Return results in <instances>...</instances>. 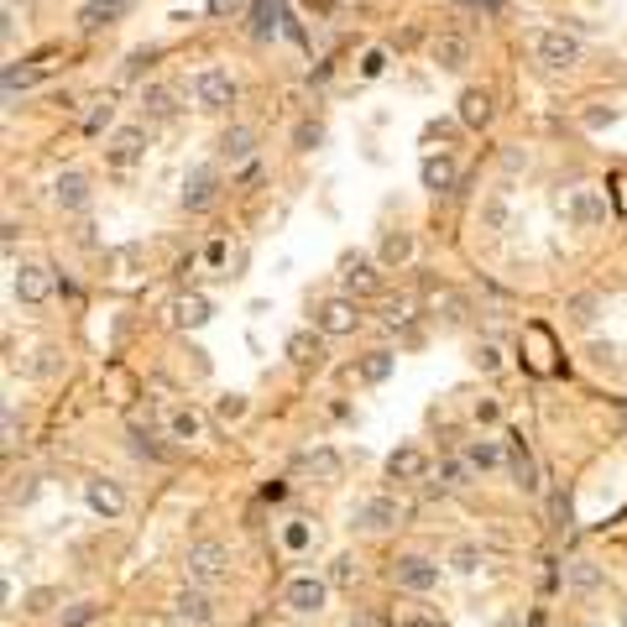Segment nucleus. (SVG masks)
<instances>
[{"instance_id": "nucleus-10", "label": "nucleus", "mask_w": 627, "mask_h": 627, "mask_svg": "<svg viewBox=\"0 0 627 627\" xmlns=\"http://www.w3.org/2000/svg\"><path fill=\"white\" fill-rule=\"evenodd\" d=\"M356 324H361V314H356L351 298H324V304L314 309V330L319 335H351Z\"/></svg>"}, {"instance_id": "nucleus-39", "label": "nucleus", "mask_w": 627, "mask_h": 627, "mask_svg": "<svg viewBox=\"0 0 627 627\" xmlns=\"http://www.w3.org/2000/svg\"><path fill=\"white\" fill-rule=\"evenodd\" d=\"M319 142H324V126H319V121H298V131H293V147H298V152H314Z\"/></svg>"}, {"instance_id": "nucleus-42", "label": "nucleus", "mask_w": 627, "mask_h": 627, "mask_svg": "<svg viewBox=\"0 0 627 627\" xmlns=\"http://www.w3.org/2000/svg\"><path fill=\"white\" fill-rule=\"evenodd\" d=\"M215 413L225 418V424H236V418H246V398H241V392H225V398L215 403Z\"/></svg>"}, {"instance_id": "nucleus-50", "label": "nucleus", "mask_w": 627, "mask_h": 627, "mask_svg": "<svg viewBox=\"0 0 627 627\" xmlns=\"http://www.w3.org/2000/svg\"><path fill=\"white\" fill-rule=\"evenodd\" d=\"M460 309H466V304H460V293H445V319L450 324H460Z\"/></svg>"}, {"instance_id": "nucleus-21", "label": "nucleus", "mask_w": 627, "mask_h": 627, "mask_svg": "<svg viewBox=\"0 0 627 627\" xmlns=\"http://www.w3.org/2000/svg\"><path fill=\"white\" fill-rule=\"evenodd\" d=\"M53 199H58L63 209H84V204H89V178H84V173H58Z\"/></svg>"}, {"instance_id": "nucleus-7", "label": "nucleus", "mask_w": 627, "mask_h": 627, "mask_svg": "<svg viewBox=\"0 0 627 627\" xmlns=\"http://www.w3.org/2000/svg\"><path fill=\"white\" fill-rule=\"evenodd\" d=\"M377 267H371V257L366 251H345L340 257V288H345V298H366V293H377Z\"/></svg>"}, {"instance_id": "nucleus-28", "label": "nucleus", "mask_w": 627, "mask_h": 627, "mask_svg": "<svg viewBox=\"0 0 627 627\" xmlns=\"http://www.w3.org/2000/svg\"><path fill=\"white\" fill-rule=\"evenodd\" d=\"M142 110L152 115V121H173V115H178V100H173V89H162V84H147V89H142Z\"/></svg>"}, {"instance_id": "nucleus-37", "label": "nucleus", "mask_w": 627, "mask_h": 627, "mask_svg": "<svg viewBox=\"0 0 627 627\" xmlns=\"http://www.w3.org/2000/svg\"><path fill=\"white\" fill-rule=\"evenodd\" d=\"M21 607H27V617H42V612L58 607V591H53V586H37V591H27V601H21Z\"/></svg>"}, {"instance_id": "nucleus-36", "label": "nucleus", "mask_w": 627, "mask_h": 627, "mask_svg": "<svg viewBox=\"0 0 627 627\" xmlns=\"http://www.w3.org/2000/svg\"><path fill=\"white\" fill-rule=\"evenodd\" d=\"M596 304H601V298H596V293H575V298H570V304H565V314H570V319L580 324V330H586V324L596 319Z\"/></svg>"}, {"instance_id": "nucleus-2", "label": "nucleus", "mask_w": 627, "mask_h": 627, "mask_svg": "<svg viewBox=\"0 0 627 627\" xmlns=\"http://www.w3.org/2000/svg\"><path fill=\"white\" fill-rule=\"evenodd\" d=\"M324 601H330V580L324 575H288L283 580V607L288 612L314 617V612H324Z\"/></svg>"}, {"instance_id": "nucleus-43", "label": "nucleus", "mask_w": 627, "mask_h": 627, "mask_svg": "<svg viewBox=\"0 0 627 627\" xmlns=\"http://www.w3.org/2000/svg\"><path fill=\"white\" fill-rule=\"evenodd\" d=\"M351 575H356V560H351V554H335V565H330L324 580H330V586H351Z\"/></svg>"}, {"instance_id": "nucleus-16", "label": "nucleus", "mask_w": 627, "mask_h": 627, "mask_svg": "<svg viewBox=\"0 0 627 627\" xmlns=\"http://www.w3.org/2000/svg\"><path fill=\"white\" fill-rule=\"evenodd\" d=\"M387 476H392V481H424V476H429V455L418 450V445L392 450V455H387Z\"/></svg>"}, {"instance_id": "nucleus-35", "label": "nucleus", "mask_w": 627, "mask_h": 627, "mask_svg": "<svg viewBox=\"0 0 627 627\" xmlns=\"http://www.w3.org/2000/svg\"><path fill=\"white\" fill-rule=\"evenodd\" d=\"M450 570H455V575H476V570H481V549H476V544H455V549H450Z\"/></svg>"}, {"instance_id": "nucleus-30", "label": "nucleus", "mask_w": 627, "mask_h": 627, "mask_svg": "<svg viewBox=\"0 0 627 627\" xmlns=\"http://www.w3.org/2000/svg\"><path fill=\"white\" fill-rule=\"evenodd\" d=\"M466 460H471L476 471H497L502 460H507V450L497 445V439H471V445H466Z\"/></svg>"}, {"instance_id": "nucleus-27", "label": "nucleus", "mask_w": 627, "mask_h": 627, "mask_svg": "<svg viewBox=\"0 0 627 627\" xmlns=\"http://www.w3.org/2000/svg\"><path fill=\"white\" fill-rule=\"evenodd\" d=\"M471 476H476V466H471L466 455H445V460H439V486H445V492L471 486Z\"/></svg>"}, {"instance_id": "nucleus-55", "label": "nucleus", "mask_w": 627, "mask_h": 627, "mask_svg": "<svg viewBox=\"0 0 627 627\" xmlns=\"http://www.w3.org/2000/svg\"><path fill=\"white\" fill-rule=\"evenodd\" d=\"M236 6H241V0H209V11H215V16H230Z\"/></svg>"}, {"instance_id": "nucleus-47", "label": "nucleus", "mask_w": 627, "mask_h": 627, "mask_svg": "<svg viewBox=\"0 0 627 627\" xmlns=\"http://www.w3.org/2000/svg\"><path fill=\"white\" fill-rule=\"evenodd\" d=\"M63 361H58V351H37V361H32V377H53Z\"/></svg>"}, {"instance_id": "nucleus-20", "label": "nucleus", "mask_w": 627, "mask_h": 627, "mask_svg": "<svg viewBox=\"0 0 627 627\" xmlns=\"http://www.w3.org/2000/svg\"><path fill=\"white\" fill-rule=\"evenodd\" d=\"M418 178H424V189H434V194H450L455 183H460V168L450 157H424V168H418Z\"/></svg>"}, {"instance_id": "nucleus-32", "label": "nucleus", "mask_w": 627, "mask_h": 627, "mask_svg": "<svg viewBox=\"0 0 627 627\" xmlns=\"http://www.w3.org/2000/svg\"><path fill=\"white\" fill-rule=\"evenodd\" d=\"M272 27H277V0H257V11H251V37L267 42Z\"/></svg>"}, {"instance_id": "nucleus-18", "label": "nucleus", "mask_w": 627, "mask_h": 627, "mask_svg": "<svg viewBox=\"0 0 627 627\" xmlns=\"http://www.w3.org/2000/svg\"><path fill=\"white\" fill-rule=\"evenodd\" d=\"M434 63L439 68H445V74H460V68H466L471 63V42L466 37H455V32H445V37H434Z\"/></svg>"}, {"instance_id": "nucleus-24", "label": "nucleus", "mask_w": 627, "mask_h": 627, "mask_svg": "<svg viewBox=\"0 0 627 627\" xmlns=\"http://www.w3.org/2000/svg\"><path fill=\"white\" fill-rule=\"evenodd\" d=\"M126 6H131V0H89V6L79 11V27H84V32H100L105 21H115Z\"/></svg>"}, {"instance_id": "nucleus-14", "label": "nucleus", "mask_w": 627, "mask_h": 627, "mask_svg": "<svg viewBox=\"0 0 627 627\" xmlns=\"http://www.w3.org/2000/svg\"><path fill=\"white\" fill-rule=\"evenodd\" d=\"M215 183H220L215 168H194L189 178H183V209H189V215H204V209L215 204V194H220Z\"/></svg>"}, {"instance_id": "nucleus-4", "label": "nucleus", "mask_w": 627, "mask_h": 627, "mask_svg": "<svg viewBox=\"0 0 627 627\" xmlns=\"http://www.w3.org/2000/svg\"><path fill=\"white\" fill-rule=\"evenodd\" d=\"M392 580H398V591H413V596H424L439 586V565L429 560V554H403L398 565H392Z\"/></svg>"}, {"instance_id": "nucleus-8", "label": "nucleus", "mask_w": 627, "mask_h": 627, "mask_svg": "<svg viewBox=\"0 0 627 627\" xmlns=\"http://www.w3.org/2000/svg\"><path fill=\"white\" fill-rule=\"evenodd\" d=\"M142 152H147V126H121L105 142V162H110V168H136Z\"/></svg>"}, {"instance_id": "nucleus-41", "label": "nucleus", "mask_w": 627, "mask_h": 627, "mask_svg": "<svg viewBox=\"0 0 627 627\" xmlns=\"http://www.w3.org/2000/svg\"><path fill=\"white\" fill-rule=\"evenodd\" d=\"M131 450H136V455H147V460H168V450H162L147 429H131Z\"/></svg>"}, {"instance_id": "nucleus-5", "label": "nucleus", "mask_w": 627, "mask_h": 627, "mask_svg": "<svg viewBox=\"0 0 627 627\" xmlns=\"http://www.w3.org/2000/svg\"><path fill=\"white\" fill-rule=\"evenodd\" d=\"M53 288H58V277H53V267H42V262H27V267H16V298L27 309H42L53 298Z\"/></svg>"}, {"instance_id": "nucleus-53", "label": "nucleus", "mask_w": 627, "mask_h": 627, "mask_svg": "<svg viewBox=\"0 0 627 627\" xmlns=\"http://www.w3.org/2000/svg\"><path fill=\"white\" fill-rule=\"evenodd\" d=\"M424 136H429V142H445V136H455V126H445V121H434V126L424 131Z\"/></svg>"}, {"instance_id": "nucleus-23", "label": "nucleus", "mask_w": 627, "mask_h": 627, "mask_svg": "<svg viewBox=\"0 0 627 627\" xmlns=\"http://www.w3.org/2000/svg\"><path fill=\"white\" fill-rule=\"evenodd\" d=\"M251 152H257V131H251V126H230L220 136V157L225 162H246Z\"/></svg>"}, {"instance_id": "nucleus-51", "label": "nucleus", "mask_w": 627, "mask_h": 627, "mask_svg": "<svg viewBox=\"0 0 627 627\" xmlns=\"http://www.w3.org/2000/svg\"><path fill=\"white\" fill-rule=\"evenodd\" d=\"M476 418H481V424H497V403L481 398V403H476Z\"/></svg>"}, {"instance_id": "nucleus-33", "label": "nucleus", "mask_w": 627, "mask_h": 627, "mask_svg": "<svg viewBox=\"0 0 627 627\" xmlns=\"http://www.w3.org/2000/svg\"><path fill=\"white\" fill-rule=\"evenodd\" d=\"M356 371H361V382H387L392 377V351H371Z\"/></svg>"}, {"instance_id": "nucleus-49", "label": "nucleus", "mask_w": 627, "mask_h": 627, "mask_svg": "<svg viewBox=\"0 0 627 627\" xmlns=\"http://www.w3.org/2000/svg\"><path fill=\"white\" fill-rule=\"evenodd\" d=\"M476 366H481V371H497V366H502L497 345H481V351H476Z\"/></svg>"}, {"instance_id": "nucleus-54", "label": "nucleus", "mask_w": 627, "mask_h": 627, "mask_svg": "<svg viewBox=\"0 0 627 627\" xmlns=\"http://www.w3.org/2000/svg\"><path fill=\"white\" fill-rule=\"evenodd\" d=\"M486 225H492V230H502V199H492V204H486Z\"/></svg>"}, {"instance_id": "nucleus-19", "label": "nucleus", "mask_w": 627, "mask_h": 627, "mask_svg": "<svg viewBox=\"0 0 627 627\" xmlns=\"http://www.w3.org/2000/svg\"><path fill=\"white\" fill-rule=\"evenodd\" d=\"M173 324L178 330H204L209 324V298L204 293H178L173 298Z\"/></svg>"}, {"instance_id": "nucleus-11", "label": "nucleus", "mask_w": 627, "mask_h": 627, "mask_svg": "<svg viewBox=\"0 0 627 627\" xmlns=\"http://www.w3.org/2000/svg\"><path fill=\"white\" fill-rule=\"evenodd\" d=\"M533 53H539V63H544V68H570V63H580V42L560 27V32H539Z\"/></svg>"}, {"instance_id": "nucleus-45", "label": "nucleus", "mask_w": 627, "mask_h": 627, "mask_svg": "<svg viewBox=\"0 0 627 627\" xmlns=\"http://www.w3.org/2000/svg\"><path fill=\"white\" fill-rule=\"evenodd\" d=\"M110 115H115V105H110V100H100V105H95V115L84 121V131H89V136H100V131L110 126Z\"/></svg>"}, {"instance_id": "nucleus-13", "label": "nucleus", "mask_w": 627, "mask_h": 627, "mask_svg": "<svg viewBox=\"0 0 627 627\" xmlns=\"http://www.w3.org/2000/svg\"><path fill=\"white\" fill-rule=\"evenodd\" d=\"M84 502H89V513H100V518H121L126 513V492L115 481H105V476L84 481Z\"/></svg>"}, {"instance_id": "nucleus-22", "label": "nucleus", "mask_w": 627, "mask_h": 627, "mask_svg": "<svg viewBox=\"0 0 627 627\" xmlns=\"http://www.w3.org/2000/svg\"><path fill=\"white\" fill-rule=\"evenodd\" d=\"M319 356H324V335H314V330L288 335V361L293 366H319Z\"/></svg>"}, {"instance_id": "nucleus-12", "label": "nucleus", "mask_w": 627, "mask_h": 627, "mask_svg": "<svg viewBox=\"0 0 627 627\" xmlns=\"http://www.w3.org/2000/svg\"><path fill=\"white\" fill-rule=\"evenodd\" d=\"M507 471H513V481H518V492H528V497H539V460H533V450L523 445V439L513 434L507 439Z\"/></svg>"}, {"instance_id": "nucleus-48", "label": "nucleus", "mask_w": 627, "mask_h": 627, "mask_svg": "<svg viewBox=\"0 0 627 627\" xmlns=\"http://www.w3.org/2000/svg\"><path fill=\"white\" fill-rule=\"evenodd\" d=\"M392 627H434V617H424V612H398V617H392Z\"/></svg>"}, {"instance_id": "nucleus-26", "label": "nucleus", "mask_w": 627, "mask_h": 627, "mask_svg": "<svg viewBox=\"0 0 627 627\" xmlns=\"http://www.w3.org/2000/svg\"><path fill=\"white\" fill-rule=\"evenodd\" d=\"M460 121L481 131L492 121V95H486V89H466V95H460Z\"/></svg>"}, {"instance_id": "nucleus-6", "label": "nucleus", "mask_w": 627, "mask_h": 627, "mask_svg": "<svg viewBox=\"0 0 627 627\" xmlns=\"http://www.w3.org/2000/svg\"><path fill=\"white\" fill-rule=\"evenodd\" d=\"M194 95H199V105L204 110H225V105H236V79L225 74V68H199L194 74Z\"/></svg>"}, {"instance_id": "nucleus-38", "label": "nucleus", "mask_w": 627, "mask_h": 627, "mask_svg": "<svg viewBox=\"0 0 627 627\" xmlns=\"http://www.w3.org/2000/svg\"><path fill=\"white\" fill-rule=\"evenodd\" d=\"M100 617V601H74V607H63V627H89Z\"/></svg>"}, {"instance_id": "nucleus-17", "label": "nucleus", "mask_w": 627, "mask_h": 627, "mask_svg": "<svg viewBox=\"0 0 627 627\" xmlns=\"http://www.w3.org/2000/svg\"><path fill=\"white\" fill-rule=\"evenodd\" d=\"M565 586H570L575 596H596L601 586H607V575H601V565H596V560H586V554H580V560H570V565H565Z\"/></svg>"}, {"instance_id": "nucleus-25", "label": "nucleus", "mask_w": 627, "mask_h": 627, "mask_svg": "<svg viewBox=\"0 0 627 627\" xmlns=\"http://www.w3.org/2000/svg\"><path fill=\"white\" fill-rule=\"evenodd\" d=\"M298 466H304L309 476H319V481H335V476H340V455H335L330 445H319V450L298 455Z\"/></svg>"}, {"instance_id": "nucleus-46", "label": "nucleus", "mask_w": 627, "mask_h": 627, "mask_svg": "<svg viewBox=\"0 0 627 627\" xmlns=\"http://www.w3.org/2000/svg\"><path fill=\"white\" fill-rule=\"evenodd\" d=\"M382 68H387V53L371 48V53L361 58V79H382Z\"/></svg>"}, {"instance_id": "nucleus-1", "label": "nucleus", "mask_w": 627, "mask_h": 627, "mask_svg": "<svg viewBox=\"0 0 627 627\" xmlns=\"http://www.w3.org/2000/svg\"><path fill=\"white\" fill-rule=\"evenodd\" d=\"M183 575H189V586H220L230 580V549L220 539H194L189 554H183Z\"/></svg>"}, {"instance_id": "nucleus-34", "label": "nucleus", "mask_w": 627, "mask_h": 627, "mask_svg": "<svg viewBox=\"0 0 627 627\" xmlns=\"http://www.w3.org/2000/svg\"><path fill=\"white\" fill-rule=\"evenodd\" d=\"M309 539H314V533H309L304 518H288V523H283V549H288V554H304Z\"/></svg>"}, {"instance_id": "nucleus-9", "label": "nucleus", "mask_w": 627, "mask_h": 627, "mask_svg": "<svg viewBox=\"0 0 627 627\" xmlns=\"http://www.w3.org/2000/svg\"><path fill=\"white\" fill-rule=\"evenodd\" d=\"M173 612H178V622H189V627H209V622H215V596H209L204 586H178L173 591Z\"/></svg>"}, {"instance_id": "nucleus-15", "label": "nucleus", "mask_w": 627, "mask_h": 627, "mask_svg": "<svg viewBox=\"0 0 627 627\" xmlns=\"http://www.w3.org/2000/svg\"><path fill=\"white\" fill-rule=\"evenodd\" d=\"M570 220H575L580 230L607 225V199H601L596 189H575V194H570Z\"/></svg>"}, {"instance_id": "nucleus-40", "label": "nucleus", "mask_w": 627, "mask_h": 627, "mask_svg": "<svg viewBox=\"0 0 627 627\" xmlns=\"http://www.w3.org/2000/svg\"><path fill=\"white\" fill-rule=\"evenodd\" d=\"M382 319H387V324H408V319H413V298H408V293L387 298V304H382Z\"/></svg>"}, {"instance_id": "nucleus-29", "label": "nucleus", "mask_w": 627, "mask_h": 627, "mask_svg": "<svg viewBox=\"0 0 627 627\" xmlns=\"http://www.w3.org/2000/svg\"><path fill=\"white\" fill-rule=\"evenodd\" d=\"M168 434L189 445V439L204 434V413H199V408H173V413H168Z\"/></svg>"}, {"instance_id": "nucleus-52", "label": "nucleus", "mask_w": 627, "mask_h": 627, "mask_svg": "<svg viewBox=\"0 0 627 627\" xmlns=\"http://www.w3.org/2000/svg\"><path fill=\"white\" fill-rule=\"evenodd\" d=\"M16 434H21L16 429V408H6V450H16Z\"/></svg>"}, {"instance_id": "nucleus-44", "label": "nucleus", "mask_w": 627, "mask_h": 627, "mask_svg": "<svg viewBox=\"0 0 627 627\" xmlns=\"http://www.w3.org/2000/svg\"><path fill=\"white\" fill-rule=\"evenodd\" d=\"M32 79H37V68H16V63H11V68H6V100H16V89H27Z\"/></svg>"}, {"instance_id": "nucleus-56", "label": "nucleus", "mask_w": 627, "mask_h": 627, "mask_svg": "<svg viewBox=\"0 0 627 627\" xmlns=\"http://www.w3.org/2000/svg\"><path fill=\"white\" fill-rule=\"evenodd\" d=\"M622 627H627V612H622Z\"/></svg>"}, {"instance_id": "nucleus-3", "label": "nucleus", "mask_w": 627, "mask_h": 627, "mask_svg": "<svg viewBox=\"0 0 627 627\" xmlns=\"http://www.w3.org/2000/svg\"><path fill=\"white\" fill-rule=\"evenodd\" d=\"M403 518H408V507L398 502V497H366L361 507H356V528L361 533H392V528H403Z\"/></svg>"}, {"instance_id": "nucleus-31", "label": "nucleus", "mask_w": 627, "mask_h": 627, "mask_svg": "<svg viewBox=\"0 0 627 627\" xmlns=\"http://www.w3.org/2000/svg\"><path fill=\"white\" fill-rule=\"evenodd\" d=\"M408 257H413V236H408V230H387V236H382V262L398 267Z\"/></svg>"}]
</instances>
